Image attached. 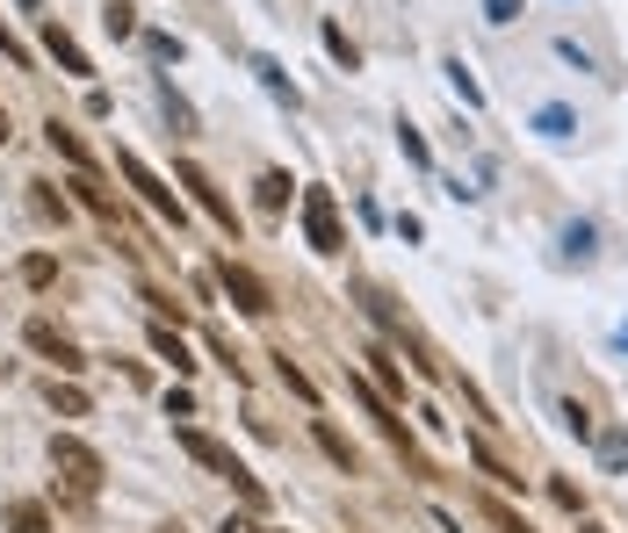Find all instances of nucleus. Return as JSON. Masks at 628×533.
I'll return each instance as SVG.
<instances>
[{
  "instance_id": "f257e3e1",
  "label": "nucleus",
  "mask_w": 628,
  "mask_h": 533,
  "mask_svg": "<svg viewBox=\"0 0 628 533\" xmlns=\"http://www.w3.org/2000/svg\"><path fill=\"white\" fill-rule=\"evenodd\" d=\"M174 440H181V448H189L195 462L209 468V476H225L231 490H239V498H246V512H267V490H261V483H253V476H246V462H239V454L225 448V440H209L203 426H174Z\"/></svg>"
},
{
  "instance_id": "f03ea898",
  "label": "nucleus",
  "mask_w": 628,
  "mask_h": 533,
  "mask_svg": "<svg viewBox=\"0 0 628 533\" xmlns=\"http://www.w3.org/2000/svg\"><path fill=\"white\" fill-rule=\"evenodd\" d=\"M304 239H311L318 253H347V231H340V202H332V188H304Z\"/></svg>"
},
{
  "instance_id": "7ed1b4c3",
  "label": "nucleus",
  "mask_w": 628,
  "mask_h": 533,
  "mask_svg": "<svg viewBox=\"0 0 628 533\" xmlns=\"http://www.w3.org/2000/svg\"><path fill=\"white\" fill-rule=\"evenodd\" d=\"M174 181H181V188L195 195V209H203L209 224H217V231H231V239H239V209L225 202V188H217V181H209V173L195 166V159H181V173H174Z\"/></svg>"
},
{
  "instance_id": "20e7f679",
  "label": "nucleus",
  "mask_w": 628,
  "mask_h": 533,
  "mask_svg": "<svg viewBox=\"0 0 628 533\" xmlns=\"http://www.w3.org/2000/svg\"><path fill=\"white\" fill-rule=\"evenodd\" d=\"M116 173H123V181H130V188H138V195H145V202H152V209H159V217H167V224H174V231H181V202H174V188H167V181H159V173H152V166H145V159H138V152H116Z\"/></svg>"
},
{
  "instance_id": "39448f33",
  "label": "nucleus",
  "mask_w": 628,
  "mask_h": 533,
  "mask_svg": "<svg viewBox=\"0 0 628 533\" xmlns=\"http://www.w3.org/2000/svg\"><path fill=\"white\" fill-rule=\"evenodd\" d=\"M52 468L72 483V490H94V483H102V454H94L88 440H72V432H58V440H52Z\"/></svg>"
},
{
  "instance_id": "423d86ee",
  "label": "nucleus",
  "mask_w": 628,
  "mask_h": 533,
  "mask_svg": "<svg viewBox=\"0 0 628 533\" xmlns=\"http://www.w3.org/2000/svg\"><path fill=\"white\" fill-rule=\"evenodd\" d=\"M217 281H225V296H231V303L246 310V317H267V310H275V296H267V281L253 275V267H239V259H225V267H217Z\"/></svg>"
},
{
  "instance_id": "0eeeda50",
  "label": "nucleus",
  "mask_w": 628,
  "mask_h": 533,
  "mask_svg": "<svg viewBox=\"0 0 628 533\" xmlns=\"http://www.w3.org/2000/svg\"><path fill=\"white\" fill-rule=\"evenodd\" d=\"M22 339H30L36 354H44V361H58V368H66V375H80V368H88V361H80V346H72L66 332L52 325V317H30V325H22Z\"/></svg>"
},
{
  "instance_id": "6e6552de",
  "label": "nucleus",
  "mask_w": 628,
  "mask_h": 533,
  "mask_svg": "<svg viewBox=\"0 0 628 533\" xmlns=\"http://www.w3.org/2000/svg\"><path fill=\"white\" fill-rule=\"evenodd\" d=\"M44 138H52V152H66L72 159V173H94V152H88V138H80V130H66V123H44Z\"/></svg>"
},
{
  "instance_id": "1a4fd4ad",
  "label": "nucleus",
  "mask_w": 628,
  "mask_h": 533,
  "mask_svg": "<svg viewBox=\"0 0 628 533\" xmlns=\"http://www.w3.org/2000/svg\"><path fill=\"white\" fill-rule=\"evenodd\" d=\"M66 188H72V195H80V202H88V209H94V217H102V224H116V195H109V188H102V181H94V173H72Z\"/></svg>"
},
{
  "instance_id": "9d476101",
  "label": "nucleus",
  "mask_w": 628,
  "mask_h": 533,
  "mask_svg": "<svg viewBox=\"0 0 628 533\" xmlns=\"http://www.w3.org/2000/svg\"><path fill=\"white\" fill-rule=\"evenodd\" d=\"M318 448H326L332 454V468H347V476H354V468H362V454H354V440H347V432H340V426H326V418H318Z\"/></svg>"
},
{
  "instance_id": "9b49d317",
  "label": "nucleus",
  "mask_w": 628,
  "mask_h": 533,
  "mask_svg": "<svg viewBox=\"0 0 628 533\" xmlns=\"http://www.w3.org/2000/svg\"><path fill=\"white\" fill-rule=\"evenodd\" d=\"M44 44H52V58H58V66H66V72H94V66H88V51H80V44H72V36L58 30V22H52V30H44Z\"/></svg>"
},
{
  "instance_id": "f8f14e48",
  "label": "nucleus",
  "mask_w": 628,
  "mask_h": 533,
  "mask_svg": "<svg viewBox=\"0 0 628 533\" xmlns=\"http://www.w3.org/2000/svg\"><path fill=\"white\" fill-rule=\"evenodd\" d=\"M152 354H159V361H174L181 375H189V368H195V361H189V346L174 339V325H152Z\"/></svg>"
},
{
  "instance_id": "ddd939ff",
  "label": "nucleus",
  "mask_w": 628,
  "mask_h": 533,
  "mask_svg": "<svg viewBox=\"0 0 628 533\" xmlns=\"http://www.w3.org/2000/svg\"><path fill=\"white\" fill-rule=\"evenodd\" d=\"M470 462H477V468H484V476H491V483H506V490H521V476H513V468H506V462H499V454H491V448H484V440H470Z\"/></svg>"
},
{
  "instance_id": "4468645a",
  "label": "nucleus",
  "mask_w": 628,
  "mask_h": 533,
  "mask_svg": "<svg viewBox=\"0 0 628 533\" xmlns=\"http://www.w3.org/2000/svg\"><path fill=\"white\" fill-rule=\"evenodd\" d=\"M484 519H491V526H499V533H535V526H527V519L513 512L506 498H484Z\"/></svg>"
},
{
  "instance_id": "2eb2a0df",
  "label": "nucleus",
  "mask_w": 628,
  "mask_h": 533,
  "mask_svg": "<svg viewBox=\"0 0 628 533\" xmlns=\"http://www.w3.org/2000/svg\"><path fill=\"white\" fill-rule=\"evenodd\" d=\"M22 281H30V289H52V281H58V259L52 253H30V259H22Z\"/></svg>"
},
{
  "instance_id": "dca6fc26",
  "label": "nucleus",
  "mask_w": 628,
  "mask_h": 533,
  "mask_svg": "<svg viewBox=\"0 0 628 533\" xmlns=\"http://www.w3.org/2000/svg\"><path fill=\"white\" fill-rule=\"evenodd\" d=\"M102 30L109 36H130V30H138V8H130V0H109V8H102Z\"/></svg>"
},
{
  "instance_id": "f3484780",
  "label": "nucleus",
  "mask_w": 628,
  "mask_h": 533,
  "mask_svg": "<svg viewBox=\"0 0 628 533\" xmlns=\"http://www.w3.org/2000/svg\"><path fill=\"white\" fill-rule=\"evenodd\" d=\"M8 526H15V533H44L52 519H44V505H30V498H22V505H8Z\"/></svg>"
},
{
  "instance_id": "a211bd4d",
  "label": "nucleus",
  "mask_w": 628,
  "mask_h": 533,
  "mask_svg": "<svg viewBox=\"0 0 628 533\" xmlns=\"http://www.w3.org/2000/svg\"><path fill=\"white\" fill-rule=\"evenodd\" d=\"M52 412H66V418H88V396L72 390V382H52Z\"/></svg>"
},
{
  "instance_id": "6ab92c4d",
  "label": "nucleus",
  "mask_w": 628,
  "mask_h": 533,
  "mask_svg": "<svg viewBox=\"0 0 628 533\" xmlns=\"http://www.w3.org/2000/svg\"><path fill=\"white\" fill-rule=\"evenodd\" d=\"M289 188H297L289 173H261V209H282V202H289Z\"/></svg>"
},
{
  "instance_id": "aec40b11",
  "label": "nucleus",
  "mask_w": 628,
  "mask_h": 533,
  "mask_svg": "<svg viewBox=\"0 0 628 533\" xmlns=\"http://www.w3.org/2000/svg\"><path fill=\"white\" fill-rule=\"evenodd\" d=\"M326 51L340 58V66H347V72L362 66V51H354V44H347V30H332V22H326Z\"/></svg>"
},
{
  "instance_id": "412c9836",
  "label": "nucleus",
  "mask_w": 628,
  "mask_h": 533,
  "mask_svg": "<svg viewBox=\"0 0 628 533\" xmlns=\"http://www.w3.org/2000/svg\"><path fill=\"white\" fill-rule=\"evenodd\" d=\"M600 462H607V468H628V432H600Z\"/></svg>"
},
{
  "instance_id": "4be33fe9",
  "label": "nucleus",
  "mask_w": 628,
  "mask_h": 533,
  "mask_svg": "<svg viewBox=\"0 0 628 533\" xmlns=\"http://www.w3.org/2000/svg\"><path fill=\"white\" fill-rule=\"evenodd\" d=\"M30 202H36V217H58V224H66V195H52L44 181H36V195H30Z\"/></svg>"
},
{
  "instance_id": "5701e85b",
  "label": "nucleus",
  "mask_w": 628,
  "mask_h": 533,
  "mask_svg": "<svg viewBox=\"0 0 628 533\" xmlns=\"http://www.w3.org/2000/svg\"><path fill=\"white\" fill-rule=\"evenodd\" d=\"M282 382H289V396H304V404H318V390H311V375H304V368H289V361H282Z\"/></svg>"
},
{
  "instance_id": "b1692460",
  "label": "nucleus",
  "mask_w": 628,
  "mask_h": 533,
  "mask_svg": "<svg viewBox=\"0 0 628 533\" xmlns=\"http://www.w3.org/2000/svg\"><path fill=\"white\" fill-rule=\"evenodd\" d=\"M549 498H557V505H563V512H578V505H585V498H578V483H563V476H557V483H549Z\"/></svg>"
},
{
  "instance_id": "393cba45",
  "label": "nucleus",
  "mask_w": 628,
  "mask_h": 533,
  "mask_svg": "<svg viewBox=\"0 0 628 533\" xmlns=\"http://www.w3.org/2000/svg\"><path fill=\"white\" fill-rule=\"evenodd\" d=\"M484 8H491V22H513V15H521V0H484Z\"/></svg>"
},
{
  "instance_id": "a878e982",
  "label": "nucleus",
  "mask_w": 628,
  "mask_h": 533,
  "mask_svg": "<svg viewBox=\"0 0 628 533\" xmlns=\"http://www.w3.org/2000/svg\"><path fill=\"white\" fill-rule=\"evenodd\" d=\"M225 533H261V526H253V519H231V526Z\"/></svg>"
},
{
  "instance_id": "bb28decb",
  "label": "nucleus",
  "mask_w": 628,
  "mask_h": 533,
  "mask_svg": "<svg viewBox=\"0 0 628 533\" xmlns=\"http://www.w3.org/2000/svg\"><path fill=\"white\" fill-rule=\"evenodd\" d=\"M0 144H8V108H0Z\"/></svg>"
},
{
  "instance_id": "cd10ccee",
  "label": "nucleus",
  "mask_w": 628,
  "mask_h": 533,
  "mask_svg": "<svg viewBox=\"0 0 628 533\" xmlns=\"http://www.w3.org/2000/svg\"><path fill=\"white\" fill-rule=\"evenodd\" d=\"M585 533H607V526H585Z\"/></svg>"
},
{
  "instance_id": "c85d7f7f",
  "label": "nucleus",
  "mask_w": 628,
  "mask_h": 533,
  "mask_svg": "<svg viewBox=\"0 0 628 533\" xmlns=\"http://www.w3.org/2000/svg\"><path fill=\"white\" fill-rule=\"evenodd\" d=\"M22 8H36V0H22Z\"/></svg>"
}]
</instances>
